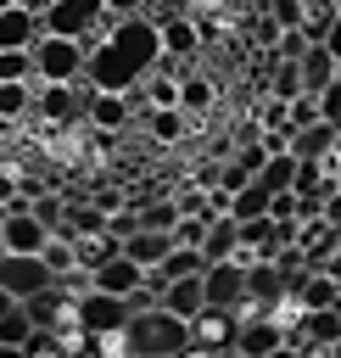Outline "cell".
<instances>
[{
	"label": "cell",
	"mask_w": 341,
	"mask_h": 358,
	"mask_svg": "<svg viewBox=\"0 0 341 358\" xmlns=\"http://www.w3.org/2000/svg\"><path fill=\"white\" fill-rule=\"evenodd\" d=\"M168 50H162V28H157V17H123V22H112L106 28V39H95V50H89V84L95 90H117V95H129L134 84H145L151 73H157V62H162Z\"/></svg>",
	"instance_id": "cell-1"
},
{
	"label": "cell",
	"mask_w": 341,
	"mask_h": 358,
	"mask_svg": "<svg viewBox=\"0 0 341 358\" xmlns=\"http://www.w3.org/2000/svg\"><path fill=\"white\" fill-rule=\"evenodd\" d=\"M196 347V324L173 308H145L129 319V352L134 358H184Z\"/></svg>",
	"instance_id": "cell-2"
},
{
	"label": "cell",
	"mask_w": 341,
	"mask_h": 358,
	"mask_svg": "<svg viewBox=\"0 0 341 358\" xmlns=\"http://www.w3.org/2000/svg\"><path fill=\"white\" fill-rule=\"evenodd\" d=\"M89 50L95 39H67V34H45L34 45V73L39 84H78L89 73Z\"/></svg>",
	"instance_id": "cell-3"
},
{
	"label": "cell",
	"mask_w": 341,
	"mask_h": 358,
	"mask_svg": "<svg viewBox=\"0 0 341 358\" xmlns=\"http://www.w3.org/2000/svg\"><path fill=\"white\" fill-rule=\"evenodd\" d=\"M61 280H56V268L45 263V252H0V291L11 296V302H34V296H45V291H56Z\"/></svg>",
	"instance_id": "cell-4"
},
{
	"label": "cell",
	"mask_w": 341,
	"mask_h": 358,
	"mask_svg": "<svg viewBox=\"0 0 341 358\" xmlns=\"http://www.w3.org/2000/svg\"><path fill=\"white\" fill-rule=\"evenodd\" d=\"M296 291V280L274 263H246V313H280V302Z\"/></svg>",
	"instance_id": "cell-5"
},
{
	"label": "cell",
	"mask_w": 341,
	"mask_h": 358,
	"mask_svg": "<svg viewBox=\"0 0 341 358\" xmlns=\"http://www.w3.org/2000/svg\"><path fill=\"white\" fill-rule=\"evenodd\" d=\"M129 319H134L129 296H112V291H84V296H78V324H84V336L129 330Z\"/></svg>",
	"instance_id": "cell-6"
},
{
	"label": "cell",
	"mask_w": 341,
	"mask_h": 358,
	"mask_svg": "<svg viewBox=\"0 0 341 358\" xmlns=\"http://www.w3.org/2000/svg\"><path fill=\"white\" fill-rule=\"evenodd\" d=\"M280 347H291V324L285 319H274V313H246L240 319V336H235L240 358H268Z\"/></svg>",
	"instance_id": "cell-7"
},
{
	"label": "cell",
	"mask_w": 341,
	"mask_h": 358,
	"mask_svg": "<svg viewBox=\"0 0 341 358\" xmlns=\"http://www.w3.org/2000/svg\"><path fill=\"white\" fill-rule=\"evenodd\" d=\"M89 274H95V291H112V296H134V291H145V285H151V268H145V263H134L123 246H117L112 257H101Z\"/></svg>",
	"instance_id": "cell-8"
},
{
	"label": "cell",
	"mask_w": 341,
	"mask_h": 358,
	"mask_svg": "<svg viewBox=\"0 0 341 358\" xmlns=\"http://www.w3.org/2000/svg\"><path fill=\"white\" fill-rule=\"evenodd\" d=\"M101 17H112L106 0H56L50 17H45V28L50 34H67V39H89L101 28Z\"/></svg>",
	"instance_id": "cell-9"
},
{
	"label": "cell",
	"mask_w": 341,
	"mask_h": 358,
	"mask_svg": "<svg viewBox=\"0 0 341 358\" xmlns=\"http://www.w3.org/2000/svg\"><path fill=\"white\" fill-rule=\"evenodd\" d=\"M45 34H50V28H45L39 11H28V6H17V0H0V50H34Z\"/></svg>",
	"instance_id": "cell-10"
},
{
	"label": "cell",
	"mask_w": 341,
	"mask_h": 358,
	"mask_svg": "<svg viewBox=\"0 0 341 358\" xmlns=\"http://www.w3.org/2000/svg\"><path fill=\"white\" fill-rule=\"evenodd\" d=\"M50 246V224H39L34 218V207L28 213H0V252H45Z\"/></svg>",
	"instance_id": "cell-11"
},
{
	"label": "cell",
	"mask_w": 341,
	"mask_h": 358,
	"mask_svg": "<svg viewBox=\"0 0 341 358\" xmlns=\"http://www.w3.org/2000/svg\"><path fill=\"white\" fill-rule=\"evenodd\" d=\"M201 285H207V308H240L246 313V263L240 257L235 263H212L201 274Z\"/></svg>",
	"instance_id": "cell-12"
},
{
	"label": "cell",
	"mask_w": 341,
	"mask_h": 358,
	"mask_svg": "<svg viewBox=\"0 0 341 358\" xmlns=\"http://www.w3.org/2000/svg\"><path fill=\"white\" fill-rule=\"evenodd\" d=\"M157 28H162V50L168 56H179V62H190L196 50H201V22L190 17V11H173V17H157Z\"/></svg>",
	"instance_id": "cell-13"
},
{
	"label": "cell",
	"mask_w": 341,
	"mask_h": 358,
	"mask_svg": "<svg viewBox=\"0 0 341 358\" xmlns=\"http://www.w3.org/2000/svg\"><path fill=\"white\" fill-rule=\"evenodd\" d=\"M335 145H341V123H313V129H296V140H291V157L296 162H330L335 157Z\"/></svg>",
	"instance_id": "cell-14"
},
{
	"label": "cell",
	"mask_w": 341,
	"mask_h": 358,
	"mask_svg": "<svg viewBox=\"0 0 341 358\" xmlns=\"http://www.w3.org/2000/svg\"><path fill=\"white\" fill-rule=\"evenodd\" d=\"M201 257H207V268L240 257V218H235V213H218V218H212V229H207V241H201Z\"/></svg>",
	"instance_id": "cell-15"
},
{
	"label": "cell",
	"mask_w": 341,
	"mask_h": 358,
	"mask_svg": "<svg viewBox=\"0 0 341 358\" xmlns=\"http://www.w3.org/2000/svg\"><path fill=\"white\" fill-rule=\"evenodd\" d=\"M173 246H179V235H173V229H134V235L123 241V252H129L134 263H145V268H162Z\"/></svg>",
	"instance_id": "cell-16"
},
{
	"label": "cell",
	"mask_w": 341,
	"mask_h": 358,
	"mask_svg": "<svg viewBox=\"0 0 341 358\" xmlns=\"http://www.w3.org/2000/svg\"><path fill=\"white\" fill-rule=\"evenodd\" d=\"M162 308H173L179 319H201L207 313V285H201V274H184V280H173V285H162Z\"/></svg>",
	"instance_id": "cell-17"
},
{
	"label": "cell",
	"mask_w": 341,
	"mask_h": 358,
	"mask_svg": "<svg viewBox=\"0 0 341 358\" xmlns=\"http://www.w3.org/2000/svg\"><path fill=\"white\" fill-rule=\"evenodd\" d=\"M34 330H39V319L28 313V302H11L6 296V308H0V347L6 352H22L34 341Z\"/></svg>",
	"instance_id": "cell-18"
},
{
	"label": "cell",
	"mask_w": 341,
	"mask_h": 358,
	"mask_svg": "<svg viewBox=\"0 0 341 358\" xmlns=\"http://www.w3.org/2000/svg\"><path fill=\"white\" fill-rule=\"evenodd\" d=\"M302 84H307V95H324L330 84H341V62L330 56V45H307V56H302Z\"/></svg>",
	"instance_id": "cell-19"
},
{
	"label": "cell",
	"mask_w": 341,
	"mask_h": 358,
	"mask_svg": "<svg viewBox=\"0 0 341 358\" xmlns=\"http://www.w3.org/2000/svg\"><path fill=\"white\" fill-rule=\"evenodd\" d=\"M296 296H302V308H307V313L335 308V302H341V280H335V274H324V268H307V274L296 280Z\"/></svg>",
	"instance_id": "cell-20"
},
{
	"label": "cell",
	"mask_w": 341,
	"mask_h": 358,
	"mask_svg": "<svg viewBox=\"0 0 341 358\" xmlns=\"http://www.w3.org/2000/svg\"><path fill=\"white\" fill-rule=\"evenodd\" d=\"M89 123H95L101 134H117V129L129 123V95H117V90H101V95L89 101Z\"/></svg>",
	"instance_id": "cell-21"
},
{
	"label": "cell",
	"mask_w": 341,
	"mask_h": 358,
	"mask_svg": "<svg viewBox=\"0 0 341 358\" xmlns=\"http://www.w3.org/2000/svg\"><path fill=\"white\" fill-rule=\"evenodd\" d=\"M34 101H39V78H6V84H0V117H6V123H17Z\"/></svg>",
	"instance_id": "cell-22"
},
{
	"label": "cell",
	"mask_w": 341,
	"mask_h": 358,
	"mask_svg": "<svg viewBox=\"0 0 341 358\" xmlns=\"http://www.w3.org/2000/svg\"><path fill=\"white\" fill-rule=\"evenodd\" d=\"M268 207H274V190H268L263 179H252L246 190H235V196H229V213H235L240 224H252V218H268Z\"/></svg>",
	"instance_id": "cell-23"
},
{
	"label": "cell",
	"mask_w": 341,
	"mask_h": 358,
	"mask_svg": "<svg viewBox=\"0 0 341 358\" xmlns=\"http://www.w3.org/2000/svg\"><path fill=\"white\" fill-rule=\"evenodd\" d=\"M263 95H274V101H296V95H307V84H302V62H280L274 56V78H268V90Z\"/></svg>",
	"instance_id": "cell-24"
},
{
	"label": "cell",
	"mask_w": 341,
	"mask_h": 358,
	"mask_svg": "<svg viewBox=\"0 0 341 358\" xmlns=\"http://www.w3.org/2000/svg\"><path fill=\"white\" fill-rule=\"evenodd\" d=\"M45 263L56 268V280H67V274H78V268H89L73 235H50V246H45Z\"/></svg>",
	"instance_id": "cell-25"
},
{
	"label": "cell",
	"mask_w": 341,
	"mask_h": 358,
	"mask_svg": "<svg viewBox=\"0 0 341 358\" xmlns=\"http://www.w3.org/2000/svg\"><path fill=\"white\" fill-rule=\"evenodd\" d=\"M296 173H302V162H296L291 151H274V157L263 162V173H257V179H263V185L280 196V190H296Z\"/></svg>",
	"instance_id": "cell-26"
},
{
	"label": "cell",
	"mask_w": 341,
	"mask_h": 358,
	"mask_svg": "<svg viewBox=\"0 0 341 358\" xmlns=\"http://www.w3.org/2000/svg\"><path fill=\"white\" fill-rule=\"evenodd\" d=\"M179 224H184V207H179V201H168V196L140 201V229H173V235H179Z\"/></svg>",
	"instance_id": "cell-27"
},
{
	"label": "cell",
	"mask_w": 341,
	"mask_h": 358,
	"mask_svg": "<svg viewBox=\"0 0 341 358\" xmlns=\"http://www.w3.org/2000/svg\"><path fill=\"white\" fill-rule=\"evenodd\" d=\"M145 123H151L157 140H179L184 123H190V112H184V106H145Z\"/></svg>",
	"instance_id": "cell-28"
},
{
	"label": "cell",
	"mask_w": 341,
	"mask_h": 358,
	"mask_svg": "<svg viewBox=\"0 0 341 358\" xmlns=\"http://www.w3.org/2000/svg\"><path fill=\"white\" fill-rule=\"evenodd\" d=\"M179 106H184V112H190V117H201V112H207V106H212V84H207V78H196V73H190V78H184V84H179Z\"/></svg>",
	"instance_id": "cell-29"
},
{
	"label": "cell",
	"mask_w": 341,
	"mask_h": 358,
	"mask_svg": "<svg viewBox=\"0 0 341 358\" xmlns=\"http://www.w3.org/2000/svg\"><path fill=\"white\" fill-rule=\"evenodd\" d=\"M6 78H39L34 73V50H0V84Z\"/></svg>",
	"instance_id": "cell-30"
},
{
	"label": "cell",
	"mask_w": 341,
	"mask_h": 358,
	"mask_svg": "<svg viewBox=\"0 0 341 358\" xmlns=\"http://www.w3.org/2000/svg\"><path fill=\"white\" fill-rule=\"evenodd\" d=\"M291 123H296V129H313V123H324V106H319V95H296V101H291Z\"/></svg>",
	"instance_id": "cell-31"
},
{
	"label": "cell",
	"mask_w": 341,
	"mask_h": 358,
	"mask_svg": "<svg viewBox=\"0 0 341 358\" xmlns=\"http://www.w3.org/2000/svg\"><path fill=\"white\" fill-rule=\"evenodd\" d=\"M145 90H151V106H179V78L151 73V78H145Z\"/></svg>",
	"instance_id": "cell-32"
},
{
	"label": "cell",
	"mask_w": 341,
	"mask_h": 358,
	"mask_svg": "<svg viewBox=\"0 0 341 358\" xmlns=\"http://www.w3.org/2000/svg\"><path fill=\"white\" fill-rule=\"evenodd\" d=\"M246 185H252V173H246L240 162H224V168H218V190L235 196V190H246Z\"/></svg>",
	"instance_id": "cell-33"
},
{
	"label": "cell",
	"mask_w": 341,
	"mask_h": 358,
	"mask_svg": "<svg viewBox=\"0 0 341 358\" xmlns=\"http://www.w3.org/2000/svg\"><path fill=\"white\" fill-rule=\"evenodd\" d=\"M145 6H151V0H106L112 22H123V17H145Z\"/></svg>",
	"instance_id": "cell-34"
},
{
	"label": "cell",
	"mask_w": 341,
	"mask_h": 358,
	"mask_svg": "<svg viewBox=\"0 0 341 358\" xmlns=\"http://www.w3.org/2000/svg\"><path fill=\"white\" fill-rule=\"evenodd\" d=\"M319 106H324V117H330V123H341V84H330V90L319 95Z\"/></svg>",
	"instance_id": "cell-35"
},
{
	"label": "cell",
	"mask_w": 341,
	"mask_h": 358,
	"mask_svg": "<svg viewBox=\"0 0 341 358\" xmlns=\"http://www.w3.org/2000/svg\"><path fill=\"white\" fill-rule=\"evenodd\" d=\"M319 268H324V274H335V280H341V246H335V252H330V257H324V263H319Z\"/></svg>",
	"instance_id": "cell-36"
},
{
	"label": "cell",
	"mask_w": 341,
	"mask_h": 358,
	"mask_svg": "<svg viewBox=\"0 0 341 358\" xmlns=\"http://www.w3.org/2000/svg\"><path fill=\"white\" fill-rule=\"evenodd\" d=\"M268 358H313V352H302V347L291 341V347H280V352H268Z\"/></svg>",
	"instance_id": "cell-37"
},
{
	"label": "cell",
	"mask_w": 341,
	"mask_h": 358,
	"mask_svg": "<svg viewBox=\"0 0 341 358\" xmlns=\"http://www.w3.org/2000/svg\"><path fill=\"white\" fill-rule=\"evenodd\" d=\"M157 6H162V11H168V17H173V11H184V6H190V0H157Z\"/></svg>",
	"instance_id": "cell-38"
},
{
	"label": "cell",
	"mask_w": 341,
	"mask_h": 358,
	"mask_svg": "<svg viewBox=\"0 0 341 358\" xmlns=\"http://www.w3.org/2000/svg\"><path fill=\"white\" fill-rule=\"evenodd\" d=\"M67 358H101V352H89V341H84V347H73Z\"/></svg>",
	"instance_id": "cell-39"
},
{
	"label": "cell",
	"mask_w": 341,
	"mask_h": 358,
	"mask_svg": "<svg viewBox=\"0 0 341 358\" xmlns=\"http://www.w3.org/2000/svg\"><path fill=\"white\" fill-rule=\"evenodd\" d=\"M324 358H341V341H335V347H330V352H324Z\"/></svg>",
	"instance_id": "cell-40"
},
{
	"label": "cell",
	"mask_w": 341,
	"mask_h": 358,
	"mask_svg": "<svg viewBox=\"0 0 341 358\" xmlns=\"http://www.w3.org/2000/svg\"><path fill=\"white\" fill-rule=\"evenodd\" d=\"M335 162H341V145H335Z\"/></svg>",
	"instance_id": "cell-41"
}]
</instances>
